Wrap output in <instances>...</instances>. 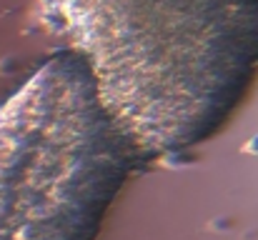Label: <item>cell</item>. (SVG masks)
Masks as SVG:
<instances>
[{
	"label": "cell",
	"mask_w": 258,
	"mask_h": 240,
	"mask_svg": "<svg viewBox=\"0 0 258 240\" xmlns=\"http://www.w3.org/2000/svg\"><path fill=\"white\" fill-rule=\"evenodd\" d=\"M138 145L211 135L241 78V0H48Z\"/></svg>",
	"instance_id": "1"
},
{
	"label": "cell",
	"mask_w": 258,
	"mask_h": 240,
	"mask_svg": "<svg viewBox=\"0 0 258 240\" xmlns=\"http://www.w3.org/2000/svg\"><path fill=\"white\" fill-rule=\"evenodd\" d=\"M136 145L86 55L50 60L0 108V240H93Z\"/></svg>",
	"instance_id": "2"
}]
</instances>
